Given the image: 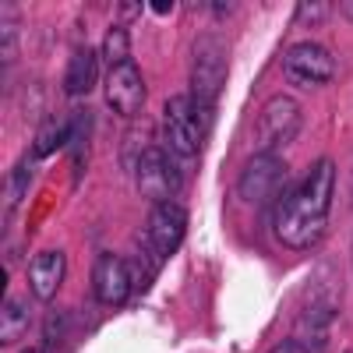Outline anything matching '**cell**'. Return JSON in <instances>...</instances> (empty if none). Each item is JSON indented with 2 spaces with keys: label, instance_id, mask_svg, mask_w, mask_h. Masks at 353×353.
<instances>
[{
  "label": "cell",
  "instance_id": "obj_1",
  "mask_svg": "<svg viewBox=\"0 0 353 353\" xmlns=\"http://www.w3.org/2000/svg\"><path fill=\"white\" fill-rule=\"evenodd\" d=\"M336 191V163L321 156L297 184H290L276 205V237L290 251H311L329 230V209Z\"/></svg>",
  "mask_w": 353,
  "mask_h": 353
},
{
  "label": "cell",
  "instance_id": "obj_2",
  "mask_svg": "<svg viewBox=\"0 0 353 353\" xmlns=\"http://www.w3.org/2000/svg\"><path fill=\"white\" fill-rule=\"evenodd\" d=\"M226 46L219 36H198L194 43V57H191V99L198 106V113L212 124V113H216V99L223 92V81H226Z\"/></svg>",
  "mask_w": 353,
  "mask_h": 353
},
{
  "label": "cell",
  "instance_id": "obj_3",
  "mask_svg": "<svg viewBox=\"0 0 353 353\" xmlns=\"http://www.w3.org/2000/svg\"><path fill=\"white\" fill-rule=\"evenodd\" d=\"M209 121L198 113L191 96H173L166 99L163 110V138H166V149L176 159H194L205 149V138H209Z\"/></svg>",
  "mask_w": 353,
  "mask_h": 353
},
{
  "label": "cell",
  "instance_id": "obj_4",
  "mask_svg": "<svg viewBox=\"0 0 353 353\" xmlns=\"http://www.w3.org/2000/svg\"><path fill=\"white\" fill-rule=\"evenodd\" d=\"M134 181H138V191L152 205L170 201V194L176 188H184L181 159H176L170 149H163V145H149V149L141 152V159L134 163Z\"/></svg>",
  "mask_w": 353,
  "mask_h": 353
},
{
  "label": "cell",
  "instance_id": "obj_5",
  "mask_svg": "<svg viewBox=\"0 0 353 353\" xmlns=\"http://www.w3.org/2000/svg\"><path fill=\"white\" fill-rule=\"evenodd\" d=\"M301 124H304L301 103L290 99V96H272L258 113V145H261V152H272V149L290 145L301 134Z\"/></svg>",
  "mask_w": 353,
  "mask_h": 353
},
{
  "label": "cell",
  "instance_id": "obj_6",
  "mask_svg": "<svg viewBox=\"0 0 353 353\" xmlns=\"http://www.w3.org/2000/svg\"><path fill=\"white\" fill-rule=\"evenodd\" d=\"M286 184V163L276 152H258L244 163L241 181H237V194L251 205H265L269 198H276Z\"/></svg>",
  "mask_w": 353,
  "mask_h": 353
},
{
  "label": "cell",
  "instance_id": "obj_7",
  "mask_svg": "<svg viewBox=\"0 0 353 353\" xmlns=\"http://www.w3.org/2000/svg\"><path fill=\"white\" fill-rule=\"evenodd\" d=\"M184 230H188V219L181 205L156 201L149 219H145V248H149L152 261H166L170 254H176V248L184 241Z\"/></svg>",
  "mask_w": 353,
  "mask_h": 353
},
{
  "label": "cell",
  "instance_id": "obj_8",
  "mask_svg": "<svg viewBox=\"0 0 353 353\" xmlns=\"http://www.w3.org/2000/svg\"><path fill=\"white\" fill-rule=\"evenodd\" d=\"M283 71L290 81H301V85H325L336 74V57L325 46H314V43H297L283 53Z\"/></svg>",
  "mask_w": 353,
  "mask_h": 353
},
{
  "label": "cell",
  "instance_id": "obj_9",
  "mask_svg": "<svg viewBox=\"0 0 353 353\" xmlns=\"http://www.w3.org/2000/svg\"><path fill=\"white\" fill-rule=\"evenodd\" d=\"M92 293L99 304H124L131 297V265L121 254H99L92 261Z\"/></svg>",
  "mask_w": 353,
  "mask_h": 353
},
{
  "label": "cell",
  "instance_id": "obj_10",
  "mask_svg": "<svg viewBox=\"0 0 353 353\" xmlns=\"http://www.w3.org/2000/svg\"><path fill=\"white\" fill-rule=\"evenodd\" d=\"M103 92H106V106H110L113 113L134 117V113L145 106V78H141V71L128 61V64H121V68H110Z\"/></svg>",
  "mask_w": 353,
  "mask_h": 353
},
{
  "label": "cell",
  "instance_id": "obj_11",
  "mask_svg": "<svg viewBox=\"0 0 353 353\" xmlns=\"http://www.w3.org/2000/svg\"><path fill=\"white\" fill-rule=\"evenodd\" d=\"M68 276V254L64 251H43L28 261V290H32V297L50 304L57 297V290H61Z\"/></svg>",
  "mask_w": 353,
  "mask_h": 353
},
{
  "label": "cell",
  "instance_id": "obj_12",
  "mask_svg": "<svg viewBox=\"0 0 353 353\" xmlns=\"http://www.w3.org/2000/svg\"><path fill=\"white\" fill-rule=\"evenodd\" d=\"M99 78V61H96V53L81 46L71 61H68V74H64V92L68 99H78L85 92H92V85Z\"/></svg>",
  "mask_w": 353,
  "mask_h": 353
},
{
  "label": "cell",
  "instance_id": "obj_13",
  "mask_svg": "<svg viewBox=\"0 0 353 353\" xmlns=\"http://www.w3.org/2000/svg\"><path fill=\"white\" fill-rule=\"evenodd\" d=\"M28 329V304L21 297H8L4 307H0V343L11 346L25 336Z\"/></svg>",
  "mask_w": 353,
  "mask_h": 353
},
{
  "label": "cell",
  "instance_id": "obj_14",
  "mask_svg": "<svg viewBox=\"0 0 353 353\" xmlns=\"http://www.w3.org/2000/svg\"><path fill=\"white\" fill-rule=\"evenodd\" d=\"M61 145H68V121H46L39 131H36V141H32V159H46L53 156Z\"/></svg>",
  "mask_w": 353,
  "mask_h": 353
},
{
  "label": "cell",
  "instance_id": "obj_15",
  "mask_svg": "<svg viewBox=\"0 0 353 353\" xmlns=\"http://www.w3.org/2000/svg\"><path fill=\"white\" fill-rule=\"evenodd\" d=\"M103 61L110 68H121V64L131 61V36H128L124 25H113L110 32L103 36Z\"/></svg>",
  "mask_w": 353,
  "mask_h": 353
},
{
  "label": "cell",
  "instance_id": "obj_16",
  "mask_svg": "<svg viewBox=\"0 0 353 353\" xmlns=\"http://www.w3.org/2000/svg\"><path fill=\"white\" fill-rule=\"evenodd\" d=\"M25 188H28V170H25V166H14V170L4 176V223H8L11 212L18 209Z\"/></svg>",
  "mask_w": 353,
  "mask_h": 353
},
{
  "label": "cell",
  "instance_id": "obj_17",
  "mask_svg": "<svg viewBox=\"0 0 353 353\" xmlns=\"http://www.w3.org/2000/svg\"><path fill=\"white\" fill-rule=\"evenodd\" d=\"M329 11H332L329 0H301L297 4V21L301 25H321L329 18Z\"/></svg>",
  "mask_w": 353,
  "mask_h": 353
},
{
  "label": "cell",
  "instance_id": "obj_18",
  "mask_svg": "<svg viewBox=\"0 0 353 353\" xmlns=\"http://www.w3.org/2000/svg\"><path fill=\"white\" fill-rule=\"evenodd\" d=\"M4 68H11V61H14V53H18V36H14V28H11V4H4Z\"/></svg>",
  "mask_w": 353,
  "mask_h": 353
},
{
  "label": "cell",
  "instance_id": "obj_19",
  "mask_svg": "<svg viewBox=\"0 0 353 353\" xmlns=\"http://www.w3.org/2000/svg\"><path fill=\"white\" fill-rule=\"evenodd\" d=\"M272 353H311L301 339H283V343H276L272 346Z\"/></svg>",
  "mask_w": 353,
  "mask_h": 353
},
{
  "label": "cell",
  "instance_id": "obj_20",
  "mask_svg": "<svg viewBox=\"0 0 353 353\" xmlns=\"http://www.w3.org/2000/svg\"><path fill=\"white\" fill-rule=\"evenodd\" d=\"M138 11H141V0H128V4H121V18H128V21H131Z\"/></svg>",
  "mask_w": 353,
  "mask_h": 353
},
{
  "label": "cell",
  "instance_id": "obj_21",
  "mask_svg": "<svg viewBox=\"0 0 353 353\" xmlns=\"http://www.w3.org/2000/svg\"><path fill=\"white\" fill-rule=\"evenodd\" d=\"M156 14H170L173 11V0H152V4H149Z\"/></svg>",
  "mask_w": 353,
  "mask_h": 353
},
{
  "label": "cell",
  "instance_id": "obj_22",
  "mask_svg": "<svg viewBox=\"0 0 353 353\" xmlns=\"http://www.w3.org/2000/svg\"><path fill=\"white\" fill-rule=\"evenodd\" d=\"M212 11L216 14H226V11H233V4H212Z\"/></svg>",
  "mask_w": 353,
  "mask_h": 353
},
{
  "label": "cell",
  "instance_id": "obj_23",
  "mask_svg": "<svg viewBox=\"0 0 353 353\" xmlns=\"http://www.w3.org/2000/svg\"><path fill=\"white\" fill-rule=\"evenodd\" d=\"M339 11H343V14H346V18L353 21V4H339Z\"/></svg>",
  "mask_w": 353,
  "mask_h": 353
},
{
  "label": "cell",
  "instance_id": "obj_24",
  "mask_svg": "<svg viewBox=\"0 0 353 353\" xmlns=\"http://www.w3.org/2000/svg\"><path fill=\"white\" fill-rule=\"evenodd\" d=\"M25 353H43V350H36V346H32V350H25Z\"/></svg>",
  "mask_w": 353,
  "mask_h": 353
},
{
  "label": "cell",
  "instance_id": "obj_25",
  "mask_svg": "<svg viewBox=\"0 0 353 353\" xmlns=\"http://www.w3.org/2000/svg\"><path fill=\"white\" fill-rule=\"evenodd\" d=\"M346 353H353V350H346Z\"/></svg>",
  "mask_w": 353,
  "mask_h": 353
},
{
  "label": "cell",
  "instance_id": "obj_26",
  "mask_svg": "<svg viewBox=\"0 0 353 353\" xmlns=\"http://www.w3.org/2000/svg\"><path fill=\"white\" fill-rule=\"evenodd\" d=\"M350 254H353V251H350Z\"/></svg>",
  "mask_w": 353,
  "mask_h": 353
}]
</instances>
